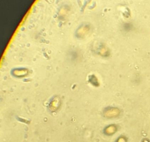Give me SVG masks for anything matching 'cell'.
I'll return each instance as SVG.
<instances>
[{
	"label": "cell",
	"mask_w": 150,
	"mask_h": 142,
	"mask_svg": "<svg viewBox=\"0 0 150 142\" xmlns=\"http://www.w3.org/2000/svg\"><path fill=\"white\" fill-rule=\"evenodd\" d=\"M143 142H149V141L148 140H144Z\"/></svg>",
	"instance_id": "6da1fadb"
}]
</instances>
